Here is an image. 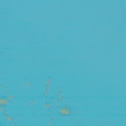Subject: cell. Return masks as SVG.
<instances>
[{"label":"cell","mask_w":126,"mask_h":126,"mask_svg":"<svg viewBox=\"0 0 126 126\" xmlns=\"http://www.w3.org/2000/svg\"><path fill=\"white\" fill-rule=\"evenodd\" d=\"M51 79H45V83H43V91H45V96H49L51 94Z\"/></svg>","instance_id":"obj_3"},{"label":"cell","mask_w":126,"mask_h":126,"mask_svg":"<svg viewBox=\"0 0 126 126\" xmlns=\"http://www.w3.org/2000/svg\"><path fill=\"white\" fill-rule=\"evenodd\" d=\"M57 114H59V116H71V114H73V108L67 106V104H65V106H63V104H57Z\"/></svg>","instance_id":"obj_1"},{"label":"cell","mask_w":126,"mask_h":126,"mask_svg":"<svg viewBox=\"0 0 126 126\" xmlns=\"http://www.w3.org/2000/svg\"><path fill=\"white\" fill-rule=\"evenodd\" d=\"M8 102H12V96L10 94H0V110H4L8 106Z\"/></svg>","instance_id":"obj_2"}]
</instances>
